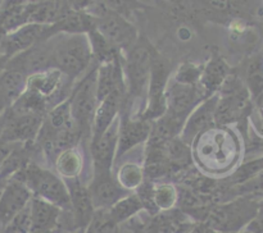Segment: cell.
Listing matches in <instances>:
<instances>
[{
    "instance_id": "cell-29",
    "label": "cell",
    "mask_w": 263,
    "mask_h": 233,
    "mask_svg": "<svg viewBox=\"0 0 263 233\" xmlns=\"http://www.w3.org/2000/svg\"><path fill=\"white\" fill-rule=\"evenodd\" d=\"M203 73V67L194 63H184L177 68L175 73L174 81L180 84H186V86H195L199 84L200 77Z\"/></svg>"
},
{
    "instance_id": "cell-25",
    "label": "cell",
    "mask_w": 263,
    "mask_h": 233,
    "mask_svg": "<svg viewBox=\"0 0 263 233\" xmlns=\"http://www.w3.org/2000/svg\"><path fill=\"white\" fill-rule=\"evenodd\" d=\"M244 84L253 99H257L263 94V56H254L248 61Z\"/></svg>"
},
{
    "instance_id": "cell-38",
    "label": "cell",
    "mask_w": 263,
    "mask_h": 233,
    "mask_svg": "<svg viewBox=\"0 0 263 233\" xmlns=\"http://www.w3.org/2000/svg\"><path fill=\"white\" fill-rule=\"evenodd\" d=\"M235 233H251V232H248V230L244 229V230H240V232H235Z\"/></svg>"
},
{
    "instance_id": "cell-39",
    "label": "cell",
    "mask_w": 263,
    "mask_h": 233,
    "mask_svg": "<svg viewBox=\"0 0 263 233\" xmlns=\"http://www.w3.org/2000/svg\"><path fill=\"white\" fill-rule=\"evenodd\" d=\"M3 112H4V109H3V108L2 107H0V114H2V113Z\"/></svg>"
},
{
    "instance_id": "cell-11",
    "label": "cell",
    "mask_w": 263,
    "mask_h": 233,
    "mask_svg": "<svg viewBox=\"0 0 263 233\" xmlns=\"http://www.w3.org/2000/svg\"><path fill=\"white\" fill-rule=\"evenodd\" d=\"M120 118H116L112 124L97 141L90 142V155L92 159L94 176H104L112 173V164L117 153Z\"/></svg>"
},
{
    "instance_id": "cell-1",
    "label": "cell",
    "mask_w": 263,
    "mask_h": 233,
    "mask_svg": "<svg viewBox=\"0 0 263 233\" xmlns=\"http://www.w3.org/2000/svg\"><path fill=\"white\" fill-rule=\"evenodd\" d=\"M51 41V67L64 77L73 81L84 76L92 63V53L87 35L53 36Z\"/></svg>"
},
{
    "instance_id": "cell-23",
    "label": "cell",
    "mask_w": 263,
    "mask_h": 233,
    "mask_svg": "<svg viewBox=\"0 0 263 233\" xmlns=\"http://www.w3.org/2000/svg\"><path fill=\"white\" fill-rule=\"evenodd\" d=\"M28 25V3L2 2L0 5V37Z\"/></svg>"
},
{
    "instance_id": "cell-20",
    "label": "cell",
    "mask_w": 263,
    "mask_h": 233,
    "mask_svg": "<svg viewBox=\"0 0 263 233\" xmlns=\"http://www.w3.org/2000/svg\"><path fill=\"white\" fill-rule=\"evenodd\" d=\"M31 233H53L59 227L62 210L55 205L32 196L30 201Z\"/></svg>"
},
{
    "instance_id": "cell-31",
    "label": "cell",
    "mask_w": 263,
    "mask_h": 233,
    "mask_svg": "<svg viewBox=\"0 0 263 233\" xmlns=\"http://www.w3.org/2000/svg\"><path fill=\"white\" fill-rule=\"evenodd\" d=\"M153 199L158 210H170L177 200L176 191L171 184H158L154 186Z\"/></svg>"
},
{
    "instance_id": "cell-28",
    "label": "cell",
    "mask_w": 263,
    "mask_h": 233,
    "mask_svg": "<svg viewBox=\"0 0 263 233\" xmlns=\"http://www.w3.org/2000/svg\"><path fill=\"white\" fill-rule=\"evenodd\" d=\"M117 225L109 217L108 210H95L84 233H115Z\"/></svg>"
},
{
    "instance_id": "cell-24",
    "label": "cell",
    "mask_w": 263,
    "mask_h": 233,
    "mask_svg": "<svg viewBox=\"0 0 263 233\" xmlns=\"http://www.w3.org/2000/svg\"><path fill=\"white\" fill-rule=\"evenodd\" d=\"M143 210V205H141L140 199L136 194H130L126 197L121 199L120 201L116 202L110 209H108L109 217L112 218L116 225L125 224L126 222L135 217L139 211Z\"/></svg>"
},
{
    "instance_id": "cell-12",
    "label": "cell",
    "mask_w": 263,
    "mask_h": 233,
    "mask_svg": "<svg viewBox=\"0 0 263 233\" xmlns=\"http://www.w3.org/2000/svg\"><path fill=\"white\" fill-rule=\"evenodd\" d=\"M3 68L14 69V71L25 74L27 78L32 74L53 69V67H51L50 38L37 43L32 48L27 49L23 53L15 55L14 58L9 59Z\"/></svg>"
},
{
    "instance_id": "cell-6",
    "label": "cell",
    "mask_w": 263,
    "mask_h": 233,
    "mask_svg": "<svg viewBox=\"0 0 263 233\" xmlns=\"http://www.w3.org/2000/svg\"><path fill=\"white\" fill-rule=\"evenodd\" d=\"M215 110V124L225 125L236 122L246 114L249 95L246 84L239 77L229 74L220 91Z\"/></svg>"
},
{
    "instance_id": "cell-19",
    "label": "cell",
    "mask_w": 263,
    "mask_h": 233,
    "mask_svg": "<svg viewBox=\"0 0 263 233\" xmlns=\"http://www.w3.org/2000/svg\"><path fill=\"white\" fill-rule=\"evenodd\" d=\"M68 79L57 69L40 72L32 74L27 78V87L26 90L40 95L48 104V108L51 107V100L55 99L59 95H63L64 81ZM71 81V79H69Z\"/></svg>"
},
{
    "instance_id": "cell-2",
    "label": "cell",
    "mask_w": 263,
    "mask_h": 233,
    "mask_svg": "<svg viewBox=\"0 0 263 233\" xmlns=\"http://www.w3.org/2000/svg\"><path fill=\"white\" fill-rule=\"evenodd\" d=\"M262 196L241 195L216 204L208 210L204 222L218 233H235L244 230L258 211Z\"/></svg>"
},
{
    "instance_id": "cell-15",
    "label": "cell",
    "mask_w": 263,
    "mask_h": 233,
    "mask_svg": "<svg viewBox=\"0 0 263 233\" xmlns=\"http://www.w3.org/2000/svg\"><path fill=\"white\" fill-rule=\"evenodd\" d=\"M218 95L208 97L204 101L200 102L185 120L181 133L179 138L186 145H190L200 133L211 130L215 125V110L217 104Z\"/></svg>"
},
{
    "instance_id": "cell-33",
    "label": "cell",
    "mask_w": 263,
    "mask_h": 233,
    "mask_svg": "<svg viewBox=\"0 0 263 233\" xmlns=\"http://www.w3.org/2000/svg\"><path fill=\"white\" fill-rule=\"evenodd\" d=\"M236 188V195H257V196L263 197V172L256 176L254 178L249 179L248 182L239 186H234Z\"/></svg>"
},
{
    "instance_id": "cell-36",
    "label": "cell",
    "mask_w": 263,
    "mask_h": 233,
    "mask_svg": "<svg viewBox=\"0 0 263 233\" xmlns=\"http://www.w3.org/2000/svg\"><path fill=\"white\" fill-rule=\"evenodd\" d=\"M190 233H218L216 232L215 229H212L211 227H208L205 223H199V224H197L195 227H193V229L190 230Z\"/></svg>"
},
{
    "instance_id": "cell-21",
    "label": "cell",
    "mask_w": 263,
    "mask_h": 233,
    "mask_svg": "<svg viewBox=\"0 0 263 233\" xmlns=\"http://www.w3.org/2000/svg\"><path fill=\"white\" fill-rule=\"evenodd\" d=\"M27 87V77L14 69H0V107L8 109L23 95Z\"/></svg>"
},
{
    "instance_id": "cell-40",
    "label": "cell",
    "mask_w": 263,
    "mask_h": 233,
    "mask_svg": "<svg viewBox=\"0 0 263 233\" xmlns=\"http://www.w3.org/2000/svg\"><path fill=\"white\" fill-rule=\"evenodd\" d=\"M0 5H2V2H0Z\"/></svg>"
},
{
    "instance_id": "cell-17",
    "label": "cell",
    "mask_w": 263,
    "mask_h": 233,
    "mask_svg": "<svg viewBox=\"0 0 263 233\" xmlns=\"http://www.w3.org/2000/svg\"><path fill=\"white\" fill-rule=\"evenodd\" d=\"M87 189H89L92 206L95 210L110 209L116 202L130 195V192L122 188L117 183V181L113 179L112 173L104 174V176H94Z\"/></svg>"
},
{
    "instance_id": "cell-9",
    "label": "cell",
    "mask_w": 263,
    "mask_h": 233,
    "mask_svg": "<svg viewBox=\"0 0 263 233\" xmlns=\"http://www.w3.org/2000/svg\"><path fill=\"white\" fill-rule=\"evenodd\" d=\"M50 26L26 25L0 37V66L2 68L9 59L32 48L37 43L51 38Z\"/></svg>"
},
{
    "instance_id": "cell-35",
    "label": "cell",
    "mask_w": 263,
    "mask_h": 233,
    "mask_svg": "<svg viewBox=\"0 0 263 233\" xmlns=\"http://www.w3.org/2000/svg\"><path fill=\"white\" fill-rule=\"evenodd\" d=\"M14 143H4V142H0V166L2 164L4 163L5 158L8 156V154L10 153V150L13 149Z\"/></svg>"
},
{
    "instance_id": "cell-10",
    "label": "cell",
    "mask_w": 263,
    "mask_h": 233,
    "mask_svg": "<svg viewBox=\"0 0 263 233\" xmlns=\"http://www.w3.org/2000/svg\"><path fill=\"white\" fill-rule=\"evenodd\" d=\"M166 114L171 115L175 119L184 122L187 119L190 113L208 99L199 84L186 86L175 81H170L166 89Z\"/></svg>"
},
{
    "instance_id": "cell-7",
    "label": "cell",
    "mask_w": 263,
    "mask_h": 233,
    "mask_svg": "<svg viewBox=\"0 0 263 233\" xmlns=\"http://www.w3.org/2000/svg\"><path fill=\"white\" fill-rule=\"evenodd\" d=\"M92 15L97 20L95 30L118 51L122 49L127 50L138 41L136 28L120 13L102 7L99 13H94Z\"/></svg>"
},
{
    "instance_id": "cell-34",
    "label": "cell",
    "mask_w": 263,
    "mask_h": 233,
    "mask_svg": "<svg viewBox=\"0 0 263 233\" xmlns=\"http://www.w3.org/2000/svg\"><path fill=\"white\" fill-rule=\"evenodd\" d=\"M246 230L251 233H263V197L261 200V204H259L258 211H257L256 217L253 218L251 223L248 224V227L246 228Z\"/></svg>"
},
{
    "instance_id": "cell-18",
    "label": "cell",
    "mask_w": 263,
    "mask_h": 233,
    "mask_svg": "<svg viewBox=\"0 0 263 233\" xmlns=\"http://www.w3.org/2000/svg\"><path fill=\"white\" fill-rule=\"evenodd\" d=\"M120 119L117 155H123L134 146L148 140L152 131V122H148L143 118L131 119L127 115H122Z\"/></svg>"
},
{
    "instance_id": "cell-16",
    "label": "cell",
    "mask_w": 263,
    "mask_h": 233,
    "mask_svg": "<svg viewBox=\"0 0 263 233\" xmlns=\"http://www.w3.org/2000/svg\"><path fill=\"white\" fill-rule=\"evenodd\" d=\"M126 101V87L121 86L113 90L104 100L98 104L97 110H95L94 119L91 124V136H90V142L97 141L103 133L107 131L113 123V120L117 118L121 108L123 107Z\"/></svg>"
},
{
    "instance_id": "cell-22",
    "label": "cell",
    "mask_w": 263,
    "mask_h": 233,
    "mask_svg": "<svg viewBox=\"0 0 263 233\" xmlns=\"http://www.w3.org/2000/svg\"><path fill=\"white\" fill-rule=\"evenodd\" d=\"M230 74V67L221 56L215 55L203 67L199 86L204 91L205 96L211 97L220 91L221 86Z\"/></svg>"
},
{
    "instance_id": "cell-4",
    "label": "cell",
    "mask_w": 263,
    "mask_h": 233,
    "mask_svg": "<svg viewBox=\"0 0 263 233\" xmlns=\"http://www.w3.org/2000/svg\"><path fill=\"white\" fill-rule=\"evenodd\" d=\"M153 46L146 40H139L127 49L126 56L121 60L123 78H125L126 96L128 99H139L146 90L151 77Z\"/></svg>"
},
{
    "instance_id": "cell-13",
    "label": "cell",
    "mask_w": 263,
    "mask_h": 233,
    "mask_svg": "<svg viewBox=\"0 0 263 233\" xmlns=\"http://www.w3.org/2000/svg\"><path fill=\"white\" fill-rule=\"evenodd\" d=\"M66 186L68 188L69 199H71V211H69L71 230H80L84 233L85 228L89 225L95 213L89 189L77 178L68 179V183Z\"/></svg>"
},
{
    "instance_id": "cell-5",
    "label": "cell",
    "mask_w": 263,
    "mask_h": 233,
    "mask_svg": "<svg viewBox=\"0 0 263 233\" xmlns=\"http://www.w3.org/2000/svg\"><path fill=\"white\" fill-rule=\"evenodd\" d=\"M98 64L92 66L68 96L69 112L81 136H91V124L98 108Z\"/></svg>"
},
{
    "instance_id": "cell-26",
    "label": "cell",
    "mask_w": 263,
    "mask_h": 233,
    "mask_svg": "<svg viewBox=\"0 0 263 233\" xmlns=\"http://www.w3.org/2000/svg\"><path fill=\"white\" fill-rule=\"evenodd\" d=\"M57 171L64 178L72 179L77 178V176L81 172L82 159L81 155L77 153L74 149H68V150L62 151L58 155L55 161Z\"/></svg>"
},
{
    "instance_id": "cell-37",
    "label": "cell",
    "mask_w": 263,
    "mask_h": 233,
    "mask_svg": "<svg viewBox=\"0 0 263 233\" xmlns=\"http://www.w3.org/2000/svg\"><path fill=\"white\" fill-rule=\"evenodd\" d=\"M7 182H8L7 178H2V177H0V197H2V194H3V191H4Z\"/></svg>"
},
{
    "instance_id": "cell-3",
    "label": "cell",
    "mask_w": 263,
    "mask_h": 233,
    "mask_svg": "<svg viewBox=\"0 0 263 233\" xmlns=\"http://www.w3.org/2000/svg\"><path fill=\"white\" fill-rule=\"evenodd\" d=\"M12 177L21 179L28 187L32 196L55 205L62 211H71V199L66 183L49 169L41 168L30 161Z\"/></svg>"
},
{
    "instance_id": "cell-32",
    "label": "cell",
    "mask_w": 263,
    "mask_h": 233,
    "mask_svg": "<svg viewBox=\"0 0 263 233\" xmlns=\"http://www.w3.org/2000/svg\"><path fill=\"white\" fill-rule=\"evenodd\" d=\"M3 233H31L30 202L3 228Z\"/></svg>"
},
{
    "instance_id": "cell-8",
    "label": "cell",
    "mask_w": 263,
    "mask_h": 233,
    "mask_svg": "<svg viewBox=\"0 0 263 233\" xmlns=\"http://www.w3.org/2000/svg\"><path fill=\"white\" fill-rule=\"evenodd\" d=\"M170 73H171L170 64L156 51L152 60L151 77L148 83V105L140 118L148 122H154L166 113L164 95H166Z\"/></svg>"
},
{
    "instance_id": "cell-30",
    "label": "cell",
    "mask_w": 263,
    "mask_h": 233,
    "mask_svg": "<svg viewBox=\"0 0 263 233\" xmlns=\"http://www.w3.org/2000/svg\"><path fill=\"white\" fill-rule=\"evenodd\" d=\"M261 172H263V158L248 161V163L243 164V165H241L240 168H239L238 171L231 176L230 184L234 187V186H239V184L246 183V182H248L249 179L258 176Z\"/></svg>"
},
{
    "instance_id": "cell-14",
    "label": "cell",
    "mask_w": 263,
    "mask_h": 233,
    "mask_svg": "<svg viewBox=\"0 0 263 233\" xmlns=\"http://www.w3.org/2000/svg\"><path fill=\"white\" fill-rule=\"evenodd\" d=\"M32 199V194L21 179L10 177L0 197V227L3 228L25 209Z\"/></svg>"
},
{
    "instance_id": "cell-27",
    "label": "cell",
    "mask_w": 263,
    "mask_h": 233,
    "mask_svg": "<svg viewBox=\"0 0 263 233\" xmlns=\"http://www.w3.org/2000/svg\"><path fill=\"white\" fill-rule=\"evenodd\" d=\"M144 182V172L134 164H126L118 173L117 183L126 191L133 188H138Z\"/></svg>"
}]
</instances>
